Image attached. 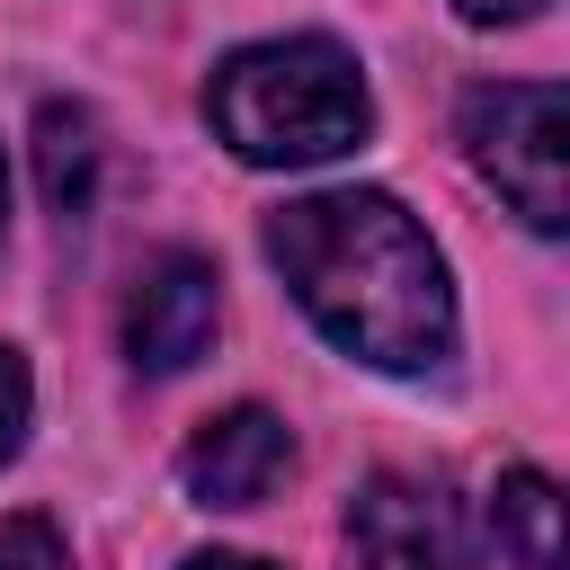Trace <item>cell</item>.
Listing matches in <instances>:
<instances>
[{
  "instance_id": "1",
  "label": "cell",
  "mask_w": 570,
  "mask_h": 570,
  "mask_svg": "<svg viewBox=\"0 0 570 570\" xmlns=\"http://www.w3.org/2000/svg\"><path fill=\"white\" fill-rule=\"evenodd\" d=\"M267 258L285 267L294 303L365 365L383 374H419L454 347V285L445 258L428 249V232L374 196V187H330V196H294L285 214H267Z\"/></svg>"
},
{
  "instance_id": "2",
  "label": "cell",
  "mask_w": 570,
  "mask_h": 570,
  "mask_svg": "<svg viewBox=\"0 0 570 570\" xmlns=\"http://www.w3.org/2000/svg\"><path fill=\"white\" fill-rule=\"evenodd\" d=\"M205 116H214V134L240 160L303 169V160L356 151L365 125H374V98H365L347 45H330V36H276V45H240L205 80Z\"/></svg>"
},
{
  "instance_id": "3",
  "label": "cell",
  "mask_w": 570,
  "mask_h": 570,
  "mask_svg": "<svg viewBox=\"0 0 570 570\" xmlns=\"http://www.w3.org/2000/svg\"><path fill=\"white\" fill-rule=\"evenodd\" d=\"M463 142H472V169H481L534 232H561V223H570V196H561L570 98H561L552 80H499V89H472V107H463Z\"/></svg>"
},
{
  "instance_id": "4",
  "label": "cell",
  "mask_w": 570,
  "mask_h": 570,
  "mask_svg": "<svg viewBox=\"0 0 570 570\" xmlns=\"http://www.w3.org/2000/svg\"><path fill=\"white\" fill-rule=\"evenodd\" d=\"M347 570H472V517L428 472H374L347 499Z\"/></svg>"
},
{
  "instance_id": "5",
  "label": "cell",
  "mask_w": 570,
  "mask_h": 570,
  "mask_svg": "<svg viewBox=\"0 0 570 570\" xmlns=\"http://www.w3.org/2000/svg\"><path fill=\"white\" fill-rule=\"evenodd\" d=\"M214 321H223L214 267H205L196 249H169V258L142 267V285H134V303H125V347H134L142 374H178V365H196V356L214 347Z\"/></svg>"
},
{
  "instance_id": "6",
  "label": "cell",
  "mask_w": 570,
  "mask_h": 570,
  "mask_svg": "<svg viewBox=\"0 0 570 570\" xmlns=\"http://www.w3.org/2000/svg\"><path fill=\"white\" fill-rule=\"evenodd\" d=\"M178 472H187V499L196 508H258L294 472V436H285L276 410H223V419H205L187 436Z\"/></svg>"
},
{
  "instance_id": "7",
  "label": "cell",
  "mask_w": 570,
  "mask_h": 570,
  "mask_svg": "<svg viewBox=\"0 0 570 570\" xmlns=\"http://www.w3.org/2000/svg\"><path fill=\"white\" fill-rule=\"evenodd\" d=\"M98 116L89 107H45L36 116V178H45V205L53 214H80L89 187H98Z\"/></svg>"
},
{
  "instance_id": "8",
  "label": "cell",
  "mask_w": 570,
  "mask_h": 570,
  "mask_svg": "<svg viewBox=\"0 0 570 570\" xmlns=\"http://www.w3.org/2000/svg\"><path fill=\"white\" fill-rule=\"evenodd\" d=\"M499 543L517 552V570H561V490L543 472H499Z\"/></svg>"
},
{
  "instance_id": "9",
  "label": "cell",
  "mask_w": 570,
  "mask_h": 570,
  "mask_svg": "<svg viewBox=\"0 0 570 570\" xmlns=\"http://www.w3.org/2000/svg\"><path fill=\"white\" fill-rule=\"evenodd\" d=\"M0 570H71V552L45 517H9L0 525Z\"/></svg>"
},
{
  "instance_id": "10",
  "label": "cell",
  "mask_w": 570,
  "mask_h": 570,
  "mask_svg": "<svg viewBox=\"0 0 570 570\" xmlns=\"http://www.w3.org/2000/svg\"><path fill=\"white\" fill-rule=\"evenodd\" d=\"M18 436H27V365L18 347H0V463L18 454Z\"/></svg>"
},
{
  "instance_id": "11",
  "label": "cell",
  "mask_w": 570,
  "mask_h": 570,
  "mask_svg": "<svg viewBox=\"0 0 570 570\" xmlns=\"http://www.w3.org/2000/svg\"><path fill=\"white\" fill-rule=\"evenodd\" d=\"M454 9H463L472 27H499V18H534L543 0H454Z\"/></svg>"
},
{
  "instance_id": "12",
  "label": "cell",
  "mask_w": 570,
  "mask_h": 570,
  "mask_svg": "<svg viewBox=\"0 0 570 570\" xmlns=\"http://www.w3.org/2000/svg\"><path fill=\"white\" fill-rule=\"evenodd\" d=\"M187 570H267V561H249V552H196Z\"/></svg>"
},
{
  "instance_id": "13",
  "label": "cell",
  "mask_w": 570,
  "mask_h": 570,
  "mask_svg": "<svg viewBox=\"0 0 570 570\" xmlns=\"http://www.w3.org/2000/svg\"><path fill=\"white\" fill-rule=\"evenodd\" d=\"M0 214H9V187H0Z\"/></svg>"
}]
</instances>
